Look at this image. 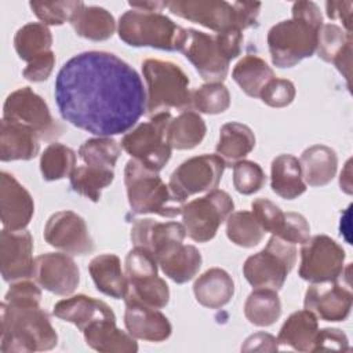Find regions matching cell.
I'll return each instance as SVG.
<instances>
[{
	"label": "cell",
	"instance_id": "obj_1",
	"mask_svg": "<svg viewBox=\"0 0 353 353\" xmlns=\"http://www.w3.org/2000/svg\"><path fill=\"white\" fill-rule=\"evenodd\" d=\"M54 97L65 121L97 137L125 134L146 113L139 74L106 51H85L66 61L57 74Z\"/></svg>",
	"mask_w": 353,
	"mask_h": 353
},
{
	"label": "cell",
	"instance_id": "obj_2",
	"mask_svg": "<svg viewBox=\"0 0 353 353\" xmlns=\"http://www.w3.org/2000/svg\"><path fill=\"white\" fill-rule=\"evenodd\" d=\"M292 18L273 25L268 32V47L276 68H292L316 52L323 26L320 7L314 1H295Z\"/></svg>",
	"mask_w": 353,
	"mask_h": 353
},
{
	"label": "cell",
	"instance_id": "obj_3",
	"mask_svg": "<svg viewBox=\"0 0 353 353\" xmlns=\"http://www.w3.org/2000/svg\"><path fill=\"white\" fill-rule=\"evenodd\" d=\"M0 350L3 353H30L51 350L58 335L48 313L40 306L0 305Z\"/></svg>",
	"mask_w": 353,
	"mask_h": 353
},
{
	"label": "cell",
	"instance_id": "obj_4",
	"mask_svg": "<svg viewBox=\"0 0 353 353\" xmlns=\"http://www.w3.org/2000/svg\"><path fill=\"white\" fill-rule=\"evenodd\" d=\"M167 8L176 17L199 23L216 33L229 29L244 30L251 28L259 15L261 3L223 0H174Z\"/></svg>",
	"mask_w": 353,
	"mask_h": 353
},
{
	"label": "cell",
	"instance_id": "obj_5",
	"mask_svg": "<svg viewBox=\"0 0 353 353\" xmlns=\"http://www.w3.org/2000/svg\"><path fill=\"white\" fill-rule=\"evenodd\" d=\"M142 74L146 81V113L150 117L170 109L190 110L189 77L176 63L149 58L142 62Z\"/></svg>",
	"mask_w": 353,
	"mask_h": 353
},
{
	"label": "cell",
	"instance_id": "obj_6",
	"mask_svg": "<svg viewBox=\"0 0 353 353\" xmlns=\"http://www.w3.org/2000/svg\"><path fill=\"white\" fill-rule=\"evenodd\" d=\"M124 185L132 214H156L164 218H175L182 212V203L160 178L137 160H128L124 168Z\"/></svg>",
	"mask_w": 353,
	"mask_h": 353
},
{
	"label": "cell",
	"instance_id": "obj_7",
	"mask_svg": "<svg viewBox=\"0 0 353 353\" xmlns=\"http://www.w3.org/2000/svg\"><path fill=\"white\" fill-rule=\"evenodd\" d=\"M117 33L131 47L179 51L186 29L161 12L130 10L119 18Z\"/></svg>",
	"mask_w": 353,
	"mask_h": 353
},
{
	"label": "cell",
	"instance_id": "obj_8",
	"mask_svg": "<svg viewBox=\"0 0 353 353\" xmlns=\"http://www.w3.org/2000/svg\"><path fill=\"white\" fill-rule=\"evenodd\" d=\"M171 113L163 112L152 116L149 121L141 123L121 138V149L143 167L152 171H161L171 157L168 142V124Z\"/></svg>",
	"mask_w": 353,
	"mask_h": 353
},
{
	"label": "cell",
	"instance_id": "obj_9",
	"mask_svg": "<svg viewBox=\"0 0 353 353\" xmlns=\"http://www.w3.org/2000/svg\"><path fill=\"white\" fill-rule=\"evenodd\" d=\"M296 247L272 234L266 247L248 256L243 265V274L254 288H283L288 273L296 263Z\"/></svg>",
	"mask_w": 353,
	"mask_h": 353
},
{
	"label": "cell",
	"instance_id": "obj_10",
	"mask_svg": "<svg viewBox=\"0 0 353 353\" xmlns=\"http://www.w3.org/2000/svg\"><path fill=\"white\" fill-rule=\"evenodd\" d=\"M233 208L232 197L221 189H214L199 199L185 203L181 215L186 236L197 243L212 240L219 226L233 212Z\"/></svg>",
	"mask_w": 353,
	"mask_h": 353
},
{
	"label": "cell",
	"instance_id": "obj_11",
	"mask_svg": "<svg viewBox=\"0 0 353 353\" xmlns=\"http://www.w3.org/2000/svg\"><path fill=\"white\" fill-rule=\"evenodd\" d=\"M3 119L30 128L43 141H54L63 132V127L52 117L46 101L30 87L18 88L6 98Z\"/></svg>",
	"mask_w": 353,
	"mask_h": 353
},
{
	"label": "cell",
	"instance_id": "obj_12",
	"mask_svg": "<svg viewBox=\"0 0 353 353\" xmlns=\"http://www.w3.org/2000/svg\"><path fill=\"white\" fill-rule=\"evenodd\" d=\"M345 259L341 244L327 234H317L302 244L298 274L312 284L338 281L345 270Z\"/></svg>",
	"mask_w": 353,
	"mask_h": 353
},
{
	"label": "cell",
	"instance_id": "obj_13",
	"mask_svg": "<svg viewBox=\"0 0 353 353\" xmlns=\"http://www.w3.org/2000/svg\"><path fill=\"white\" fill-rule=\"evenodd\" d=\"M226 163L218 154H200L181 163L171 174L168 186L182 203L197 193L216 189Z\"/></svg>",
	"mask_w": 353,
	"mask_h": 353
},
{
	"label": "cell",
	"instance_id": "obj_14",
	"mask_svg": "<svg viewBox=\"0 0 353 353\" xmlns=\"http://www.w3.org/2000/svg\"><path fill=\"white\" fill-rule=\"evenodd\" d=\"M179 51L207 83H222L226 79L230 61L221 50L215 34L212 36L192 28L186 29Z\"/></svg>",
	"mask_w": 353,
	"mask_h": 353
},
{
	"label": "cell",
	"instance_id": "obj_15",
	"mask_svg": "<svg viewBox=\"0 0 353 353\" xmlns=\"http://www.w3.org/2000/svg\"><path fill=\"white\" fill-rule=\"evenodd\" d=\"M44 240L54 248L70 255H88L95 245L85 221L70 210L52 214L44 226Z\"/></svg>",
	"mask_w": 353,
	"mask_h": 353
},
{
	"label": "cell",
	"instance_id": "obj_16",
	"mask_svg": "<svg viewBox=\"0 0 353 353\" xmlns=\"http://www.w3.org/2000/svg\"><path fill=\"white\" fill-rule=\"evenodd\" d=\"M34 281L58 296H69L80 283V270L73 258L61 252H46L34 258Z\"/></svg>",
	"mask_w": 353,
	"mask_h": 353
},
{
	"label": "cell",
	"instance_id": "obj_17",
	"mask_svg": "<svg viewBox=\"0 0 353 353\" xmlns=\"http://www.w3.org/2000/svg\"><path fill=\"white\" fill-rule=\"evenodd\" d=\"M33 239L29 230L4 229L0 233V269L3 280L14 283L33 276Z\"/></svg>",
	"mask_w": 353,
	"mask_h": 353
},
{
	"label": "cell",
	"instance_id": "obj_18",
	"mask_svg": "<svg viewBox=\"0 0 353 353\" xmlns=\"http://www.w3.org/2000/svg\"><path fill=\"white\" fill-rule=\"evenodd\" d=\"M186 229L179 222H159L152 218L135 219L130 230L134 245L148 250L156 261L171 254L183 244Z\"/></svg>",
	"mask_w": 353,
	"mask_h": 353
},
{
	"label": "cell",
	"instance_id": "obj_19",
	"mask_svg": "<svg viewBox=\"0 0 353 353\" xmlns=\"http://www.w3.org/2000/svg\"><path fill=\"white\" fill-rule=\"evenodd\" d=\"M352 291L338 281L314 283L305 294L303 306L324 321H343L352 310Z\"/></svg>",
	"mask_w": 353,
	"mask_h": 353
},
{
	"label": "cell",
	"instance_id": "obj_20",
	"mask_svg": "<svg viewBox=\"0 0 353 353\" xmlns=\"http://www.w3.org/2000/svg\"><path fill=\"white\" fill-rule=\"evenodd\" d=\"M34 214L30 193L17 178L6 171L0 172V215L4 229H25Z\"/></svg>",
	"mask_w": 353,
	"mask_h": 353
},
{
	"label": "cell",
	"instance_id": "obj_21",
	"mask_svg": "<svg viewBox=\"0 0 353 353\" xmlns=\"http://www.w3.org/2000/svg\"><path fill=\"white\" fill-rule=\"evenodd\" d=\"M124 302V325L135 339L163 342L170 338L172 325L161 312L128 295Z\"/></svg>",
	"mask_w": 353,
	"mask_h": 353
},
{
	"label": "cell",
	"instance_id": "obj_22",
	"mask_svg": "<svg viewBox=\"0 0 353 353\" xmlns=\"http://www.w3.org/2000/svg\"><path fill=\"white\" fill-rule=\"evenodd\" d=\"M52 313L55 317L74 324L81 332L98 321L116 320V314L108 303L84 294L57 302Z\"/></svg>",
	"mask_w": 353,
	"mask_h": 353
},
{
	"label": "cell",
	"instance_id": "obj_23",
	"mask_svg": "<svg viewBox=\"0 0 353 353\" xmlns=\"http://www.w3.org/2000/svg\"><path fill=\"white\" fill-rule=\"evenodd\" d=\"M39 137L30 128L1 119L0 123V160H32L39 154Z\"/></svg>",
	"mask_w": 353,
	"mask_h": 353
},
{
	"label": "cell",
	"instance_id": "obj_24",
	"mask_svg": "<svg viewBox=\"0 0 353 353\" xmlns=\"http://www.w3.org/2000/svg\"><path fill=\"white\" fill-rule=\"evenodd\" d=\"M88 272L99 292L113 299H124L127 296L128 280L117 255L102 254L92 258Z\"/></svg>",
	"mask_w": 353,
	"mask_h": 353
},
{
	"label": "cell",
	"instance_id": "obj_25",
	"mask_svg": "<svg viewBox=\"0 0 353 353\" xmlns=\"http://www.w3.org/2000/svg\"><path fill=\"white\" fill-rule=\"evenodd\" d=\"M193 294L201 306L208 309H221L233 298L234 283L226 270L212 268L199 276L194 281Z\"/></svg>",
	"mask_w": 353,
	"mask_h": 353
},
{
	"label": "cell",
	"instance_id": "obj_26",
	"mask_svg": "<svg viewBox=\"0 0 353 353\" xmlns=\"http://www.w3.org/2000/svg\"><path fill=\"white\" fill-rule=\"evenodd\" d=\"M85 343L101 353H135L138 343L128 332L116 327V320L98 321L83 331Z\"/></svg>",
	"mask_w": 353,
	"mask_h": 353
},
{
	"label": "cell",
	"instance_id": "obj_27",
	"mask_svg": "<svg viewBox=\"0 0 353 353\" xmlns=\"http://www.w3.org/2000/svg\"><path fill=\"white\" fill-rule=\"evenodd\" d=\"M299 164L305 183L319 188L334 179L338 168V156L330 146L319 143L302 152Z\"/></svg>",
	"mask_w": 353,
	"mask_h": 353
},
{
	"label": "cell",
	"instance_id": "obj_28",
	"mask_svg": "<svg viewBox=\"0 0 353 353\" xmlns=\"http://www.w3.org/2000/svg\"><path fill=\"white\" fill-rule=\"evenodd\" d=\"M270 188L285 200H294L306 192L299 160L292 154H279L270 167Z\"/></svg>",
	"mask_w": 353,
	"mask_h": 353
},
{
	"label": "cell",
	"instance_id": "obj_29",
	"mask_svg": "<svg viewBox=\"0 0 353 353\" xmlns=\"http://www.w3.org/2000/svg\"><path fill=\"white\" fill-rule=\"evenodd\" d=\"M74 33L92 41H105L116 30L114 17L99 6H83L70 19Z\"/></svg>",
	"mask_w": 353,
	"mask_h": 353
},
{
	"label": "cell",
	"instance_id": "obj_30",
	"mask_svg": "<svg viewBox=\"0 0 353 353\" xmlns=\"http://www.w3.org/2000/svg\"><path fill=\"white\" fill-rule=\"evenodd\" d=\"M319 331L317 317L310 310H298L287 317L280 328L277 341L298 352H312Z\"/></svg>",
	"mask_w": 353,
	"mask_h": 353
},
{
	"label": "cell",
	"instance_id": "obj_31",
	"mask_svg": "<svg viewBox=\"0 0 353 353\" xmlns=\"http://www.w3.org/2000/svg\"><path fill=\"white\" fill-rule=\"evenodd\" d=\"M255 148V135L252 130L239 121H230L221 127L216 154L226 164H234L243 160Z\"/></svg>",
	"mask_w": 353,
	"mask_h": 353
},
{
	"label": "cell",
	"instance_id": "obj_32",
	"mask_svg": "<svg viewBox=\"0 0 353 353\" xmlns=\"http://www.w3.org/2000/svg\"><path fill=\"white\" fill-rule=\"evenodd\" d=\"M233 80L251 98H259L263 87L274 79L273 69L258 55L243 57L232 70Z\"/></svg>",
	"mask_w": 353,
	"mask_h": 353
},
{
	"label": "cell",
	"instance_id": "obj_33",
	"mask_svg": "<svg viewBox=\"0 0 353 353\" xmlns=\"http://www.w3.org/2000/svg\"><path fill=\"white\" fill-rule=\"evenodd\" d=\"M207 132L203 117L193 110H183L168 124V142L172 149L190 150L201 143Z\"/></svg>",
	"mask_w": 353,
	"mask_h": 353
},
{
	"label": "cell",
	"instance_id": "obj_34",
	"mask_svg": "<svg viewBox=\"0 0 353 353\" xmlns=\"http://www.w3.org/2000/svg\"><path fill=\"white\" fill-rule=\"evenodd\" d=\"M163 273L176 284L190 281L200 270L203 258L200 251L190 244H182L171 254L157 261Z\"/></svg>",
	"mask_w": 353,
	"mask_h": 353
},
{
	"label": "cell",
	"instance_id": "obj_35",
	"mask_svg": "<svg viewBox=\"0 0 353 353\" xmlns=\"http://www.w3.org/2000/svg\"><path fill=\"white\" fill-rule=\"evenodd\" d=\"M52 34L47 25L30 22L19 28L14 36V47L18 57L30 63L34 59L52 51Z\"/></svg>",
	"mask_w": 353,
	"mask_h": 353
},
{
	"label": "cell",
	"instance_id": "obj_36",
	"mask_svg": "<svg viewBox=\"0 0 353 353\" xmlns=\"http://www.w3.org/2000/svg\"><path fill=\"white\" fill-rule=\"evenodd\" d=\"M245 319L256 327H269L281 316V302L277 291L255 288L244 303Z\"/></svg>",
	"mask_w": 353,
	"mask_h": 353
},
{
	"label": "cell",
	"instance_id": "obj_37",
	"mask_svg": "<svg viewBox=\"0 0 353 353\" xmlns=\"http://www.w3.org/2000/svg\"><path fill=\"white\" fill-rule=\"evenodd\" d=\"M69 178L70 186L76 193L97 203L101 199L102 190L113 182L114 172L113 168H99L84 164L76 167Z\"/></svg>",
	"mask_w": 353,
	"mask_h": 353
},
{
	"label": "cell",
	"instance_id": "obj_38",
	"mask_svg": "<svg viewBox=\"0 0 353 353\" xmlns=\"http://www.w3.org/2000/svg\"><path fill=\"white\" fill-rule=\"evenodd\" d=\"M76 168V153L69 146L52 142L40 156V172L44 181L52 182L68 178Z\"/></svg>",
	"mask_w": 353,
	"mask_h": 353
},
{
	"label": "cell",
	"instance_id": "obj_39",
	"mask_svg": "<svg viewBox=\"0 0 353 353\" xmlns=\"http://www.w3.org/2000/svg\"><path fill=\"white\" fill-rule=\"evenodd\" d=\"M265 233L250 211L232 212L226 219V236L239 247L251 248L258 245L263 240Z\"/></svg>",
	"mask_w": 353,
	"mask_h": 353
},
{
	"label": "cell",
	"instance_id": "obj_40",
	"mask_svg": "<svg viewBox=\"0 0 353 353\" xmlns=\"http://www.w3.org/2000/svg\"><path fill=\"white\" fill-rule=\"evenodd\" d=\"M121 154V146L110 137H97L84 141L79 148V157L85 165L113 168Z\"/></svg>",
	"mask_w": 353,
	"mask_h": 353
},
{
	"label": "cell",
	"instance_id": "obj_41",
	"mask_svg": "<svg viewBox=\"0 0 353 353\" xmlns=\"http://www.w3.org/2000/svg\"><path fill=\"white\" fill-rule=\"evenodd\" d=\"M192 106L200 113L219 114L230 106V94L222 83H205L192 91Z\"/></svg>",
	"mask_w": 353,
	"mask_h": 353
},
{
	"label": "cell",
	"instance_id": "obj_42",
	"mask_svg": "<svg viewBox=\"0 0 353 353\" xmlns=\"http://www.w3.org/2000/svg\"><path fill=\"white\" fill-rule=\"evenodd\" d=\"M127 295L154 309H161L170 302V288L159 276L130 283Z\"/></svg>",
	"mask_w": 353,
	"mask_h": 353
},
{
	"label": "cell",
	"instance_id": "obj_43",
	"mask_svg": "<svg viewBox=\"0 0 353 353\" xmlns=\"http://www.w3.org/2000/svg\"><path fill=\"white\" fill-rule=\"evenodd\" d=\"M84 6L83 1H30L29 7L33 14L41 21L44 25L59 26L66 21L70 22L72 17L76 11H79Z\"/></svg>",
	"mask_w": 353,
	"mask_h": 353
},
{
	"label": "cell",
	"instance_id": "obj_44",
	"mask_svg": "<svg viewBox=\"0 0 353 353\" xmlns=\"http://www.w3.org/2000/svg\"><path fill=\"white\" fill-rule=\"evenodd\" d=\"M266 183L262 167L251 160H240L233 164V186L241 194H254Z\"/></svg>",
	"mask_w": 353,
	"mask_h": 353
},
{
	"label": "cell",
	"instance_id": "obj_45",
	"mask_svg": "<svg viewBox=\"0 0 353 353\" xmlns=\"http://www.w3.org/2000/svg\"><path fill=\"white\" fill-rule=\"evenodd\" d=\"M349 41H352V34L345 32L341 26L335 23H323L317 37L316 52L323 61L332 62Z\"/></svg>",
	"mask_w": 353,
	"mask_h": 353
},
{
	"label": "cell",
	"instance_id": "obj_46",
	"mask_svg": "<svg viewBox=\"0 0 353 353\" xmlns=\"http://www.w3.org/2000/svg\"><path fill=\"white\" fill-rule=\"evenodd\" d=\"M157 261L143 247L134 245L125 256V276L130 283L157 276Z\"/></svg>",
	"mask_w": 353,
	"mask_h": 353
},
{
	"label": "cell",
	"instance_id": "obj_47",
	"mask_svg": "<svg viewBox=\"0 0 353 353\" xmlns=\"http://www.w3.org/2000/svg\"><path fill=\"white\" fill-rule=\"evenodd\" d=\"M251 208L252 215L265 232L274 236H279L281 233L285 222V212H283L279 205H276L269 199L259 197L251 203Z\"/></svg>",
	"mask_w": 353,
	"mask_h": 353
},
{
	"label": "cell",
	"instance_id": "obj_48",
	"mask_svg": "<svg viewBox=\"0 0 353 353\" xmlns=\"http://www.w3.org/2000/svg\"><path fill=\"white\" fill-rule=\"evenodd\" d=\"M295 85L287 79H272L261 91L259 98L270 108H285L295 98Z\"/></svg>",
	"mask_w": 353,
	"mask_h": 353
},
{
	"label": "cell",
	"instance_id": "obj_49",
	"mask_svg": "<svg viewBox=\"0 0 353 353\" xmlns=\"http://www.w3.org/2000/svg\"><path fill=\"white\" fill-rule=\"evenodd\" d=\"M40 301L41 290L29 279L11 283L4 295V302L11 306H40Z\"/></svg>",
	"mask_w": 353,
	"mask_h": 353
},
{
	"label": "cell",
	"instance_id": "obj_50",
	"mask_svg": "<svg viewBox=\"0 0 353 353\" xmlns=\"http://www.w3.org/2000/svg\"><path fill=\"white\" fill-rule=\"evenodd\" d=\"M280 239L291 244H305L310 239V226L306 218L298 212H287Z\"/></svg>",
	"mask_w": 353,
	"mask_h": 353
},
{
	"label": "cell",
	"instance_id": "obj_51",
	"mask_svg": "<svg viewBox=\"0 0 353 353\" xmlns=\"http://www.w3.org/2000/svg\"><path fill=\"white\" fill-rule=\"evenodd\" d=\"M321 350H342L349 352V339L339 328H323L319 330L314 338L312 352Z\"/></svg>",
	"mask_w": 353,
	"mask_h": 353
},
{
	"label": "cell",
	"instance_id": "obj_52",
	"mask_svg": "<svg viewBox=\"0 0 353 353\" xmlns=\"http://www.w3.org/2000/svg\"><path fill=\"white\" fill-rule=\"evenodd\" d=\"M54 65H55V54L54 51H50L46 55L28 63L22 72V76L32 83L46 81L50 77L54 69Z\"/></svg>",
	"mask_w": 353,
	"mask_h": 353
},
{
	"label": "cell",
	"instance_id": "obj_53",
	"mask_svg": "<svg viewBox=\"0 0 353 353\" xmlns=\"http://www.w3.org/2000/svg\"><path fill=\"white\" fill-rule=\"evenodd\" d=\"M277 349V338L268 332L252 334L241 345V352H276Z\"/></svg>",
	"mask_w": 353,
	"mask_h": 353
},
{
	"label": "cell",
	"instance_id": "obj_54",
	"mask_svg": "<svg viewBox=\"0 0 353 353\" xmlns=\"http://www.w3.org/2000/svg\"><path fill=\"white\" fill-rule=\"evenodd\" d=\"M352 1H327L325 10L327 17L331 21L339 19L345 28V32L352 34Z\"/></svg>",
	"mask_w": 353,
	"mask_h": 353
},
{
	"label": "cell",
	"instance_id": "obj_55",
	"mask_svg": "<svg viewBox=\"0 0 353 353\" xmlns=\"http://www.w3.org/2000/svg\"><path fill=\"white\" fill-rule=\"evenodd\" d=\"M332 63L335 68L341 72V74L345 77L347 87H350V66H352V41H349L341 52L334 58Z\"/></svg>",
	"mask_w": 353,
	"mask_h": 353
},
{
	"label": "cell",
	"instance_id": "obj_56",
	"mask_svg": "<svg viewBox=\"0 0 353 353\" xmlns=\"http://www.w3.org/2000/svg\"><path fill=\"white\" fill-rule=\"evenodd\" d=\"M128 6L132 10H139V11H150V12H160L163 8L167 7V1H130Z\"/></svg>",
	"mask_w": 353,
	"mask_h": 353
},
{
	"label": "cell",
	"instance_id": "obj_57",
	"mask_svg": "<svg viewBox=\"0 0 353 353\" xmlns=\"http://www.w3.org/2000/svg\"><path fill=\"white\" fill-rule=\"evenodd\" d=\"M350 160L346 163V167L345 170L341 172V178H339V185H341V189L347 193V194H352V179H350Z\"/></svg>",
	"mask_w": 353,
	"mask_h": 353
}]
</instances>
